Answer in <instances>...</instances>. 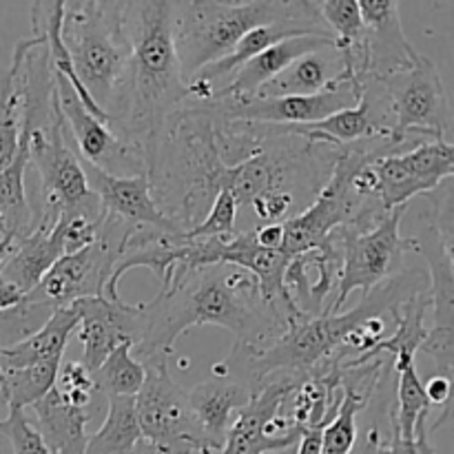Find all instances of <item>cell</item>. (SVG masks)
<instances>
[{"instance_id":"1","label":"cell","mask_w":454,"mask_h":454,"mask_svg":"<svg viewBox=\"0 0 454 454\" xmlns=\"http://www.w3.org/2000/svg\"><path fill=\"white\" fill-rule=\"evenodd\" d=\"M293 319L266 304L251 273L233 264L173 270L158 297L142 304V335L136 359L171 362L176 341L193 326H222L233 333V350L257 355L279 340Z\"/></svg>"},{"instance_id":"2","label":"cell","mask_w":454,"mask_h":454,"mask_svg":"<svg viewBox=\"0 0 454 454\" xmlns=\"http://www.w3.org/2000/svg\"><path fill=\"white\" fill-rule=\"evenodd\" d=\"M129 60L106 106L120 140L149 151L173 111L189 100L171 31V3H127Z\"/></svg>"},{"instance_id":"3","label":"cell","mask_w":454,"mask_h":454,"mask_svg":"<svg viewBox=\"0 0 454 454\" xmlns=\"http://www.w3.org/2000/svg\"><path fill=\"white\" fill-rule=\"evenodd\" d=\"M146 160L151 198L180 233H189L207 217L224 173L211 111L184 102L168 115Z\"/></svg>"},{"instance_id":"4","label":"cell","mask_w":454,"mask_h":454,"mask_svg":"<svg viewBox=\"0 0 454 454\" xmlns=\"http://www.w3.org/2000/svg\"><path fill=\"white\" fill-rule=\"evenodd\" d=\"M424 288H428V275L419 270H406L386 278L368 295H364L362 304L348 313L317 315V317L301 315L293 319L286 333L262 353L247 355L242 350H231L229 359L224 362L226 371L251 384L253 395L275 372L313 371L315 366L340 353L346 335L353 328L375 315H390L402 301Z\"/></svg>"},{"instance_id":"5","label":"cell","mask_w":454,"mask_h":454,"mask_svg":"<svg viewBox=\"0 0 454 454\" xmlns=\"http://www.w3.org/2000/svg\"><path fill=\"white\" fill-rule=\"evenodd\" d=\"M319 3L306 0H248L215 3L191 0L171 3V31L184 82L213 65L257 27L293 18H317Z\"/></svg>"},{"instance_id":"6","label":"cell","mask_w":454,"mask_h":454,"mask_svg":"<svg viewBox=\"0 0 454 454\" xmlns=\"http://www.w3.org/2000/svg\"><path fill=\"white\" fill-rule=\"evenodd\" d=\"M124 9L127 3L96 0L62 4L60 38L80 82L105 114L129 60Z\"/></svg>"},{"instance_id":"7","label":"cell","mask_w":454,"mask_h":454,"mask_svg":"<svg viewBox=\"0 0 454 454\" xmlns=\"http://www.w3.org/2000/svg\"><path fill=\"white\" fill-rule=\"evenodd\" d=\"M22 129L27 131L29 145V168L35 173L34 193H27L34 224L38 220L58 222L62 213L74 211L96 198L89 191L78 155L65 140V118L60 105L38 127L22 124Z\"/></svg>"},{"instance_id":"8","label":"cell","mask_w":454,"mask_h":454,"mask_svg":"<svg viewBox=\"0 0 454 454\" xmlns=\"http://www.w3.org/2000/svg\"><path fill=\"white\" fill-rule=\"evenodd\" d=\"M129 229L131 224L122 222L120 217L106 211L102 213L96 242L82 251L62 255L44 273L38 286L27 293L16 313L22 317L27 310L38 309V306H51L56 310L84 300V297H105L111 270H114Z\"/></svg>"},{"instance_id":"9","label":"cell","mask_w":454,"mask_h":454,"mask_svg":"<svg viewBox=\"0 0 454 454\" xmlns=\"http://www.w3.org/2000/svg\"><path fill=\"white\" fill-rule=\"evenodd\" d=\"M403 215L406 207H399L368 231H359L350 224L333 231L331 238L341 253V273L335 297L324 315H340L350 293L357 288L368 295L377 284L388 278L402 253H412L411 235H399Z\"/></svg>"},{"instance_id":"10","label":"cell","mask_w":454,"mask_h":454,"mask_svg":"<svg viewBox=\"0 0 454 454\" xmlns=\"http://www.w3.org/2000/svg\"><path fill=\"white\" fill-rule=\"evenodd\" d=\"M377 80L384 87L393 111L395 145L403 146L411 136L452 142L450 100L439 69L430 58L419 53L412 67Z\"/></svg>"},{"instance_id":"11","label":"cell","mask_w":454,"mask_h":454,"mask_svg":"<svg viewBox=\"0 0 454 454\" xmlns=\"http://www.w3.org/2000/svg\"><path fill=\"white\" fill-rule=\"evenodd\" d=\"M145 384L133 397L142 442L158 454H193L211 448L195 424L186 393L168 372V362L146 364Z\"/></svg>"},{"instance_id":"12","label":"cell","mask_w":454,"mask_h":454,"mask_svg":"<svg viewBox=\"0 0 454 454\" xmlns=\"http://www.w3.org/2000/svg\"><path fill=\"white\" fill-rule=\"evenodd\" d=\"M53 84L65 118V140L78 158L115 177H137L149 173L145 149L120 140L105 122L93 118L62 75L53 74Z\"/></svg>"},{"instance_id":"13","label":"cell","mask_w":454,"mask_h":454,"mask_svg":"<svg viewBox=\"0 0 454 454\" xmlns=\"http://www.w3.org/2000/svg\"><path fill=\"white\" fill-rule=\"evenodd\" d=\"M364 80V78H362ZM362 80L344 74L340 80L313 96L291 98H242V100L200 102L222 120L257 124H315L344 109H353L359 100Z\"/></svg>"},{"instance_id":"14","label":"cell","mask_w":454,"mask_h":454,"mask_svg":"<svg viewBox=\"0 0 454 454\" xmlns=\"http://www.w3.org/2000/svg\"><path fill=\"white\" fill-rule=\"evenodd\" d=\"M375 198L386 213L408 207L417 195L433 193L454 176V146L448 140L417 142L403 153L381 155L371 162Z\"/></svg>"},{"instance_id":"15","label":"cell","mask_w":454,"mask_h":454,"mask_svg":"<svg viewBox=\"0 0 454 454\" xmlns=\"http://www.w3.org/2000/svg\"><path fill=\"white\" fill-rule=\"evenodd\" d=\"M78 315V341L82 344V364L89 372L124 341L133 346L142 335V304L111 301L106 297H84L71 304Z\"/></svg>"},{"instance_id":"16","label":"cell","mask_w":454,"mask_h":454,"mask_svg":"<svg viewBox=\"0 0 454 454\" xmlns=\"http://www.w3.org/2000/svg\"><path fill=\"white\" fill-rule=\"evenodd\" d=\"M304 372H275L270 375L251 402L235 415L224 437L220 454H269L297 446L300 439H273L266 434V426L279 412L284 397L300 381Z\"/></svg>"},{"instance_id":"17","label":"cell","mask_w":454,"mask_h":454,"mask_svg":"<svg viewBox=\"0 0 454 454\" xmlns=\"http://www.w3.org/2000/svg\"><path fill=\"white\" fill-rule=\"evenodd\" d=\"M80 160L89 191L100 200L102 208L111 215L120 217L131 226H149V229L164 231V233H180L151 198V184L146 176L137 177H115L100 171L93 164Z\"/></svg>"},{"instance_id":"18","label":"cell","mask_w":454,"mask_h":454,"mask_svg":"<svg viewBox=\"0 0 454 454\" xmlns=\"http://www.w3.org/2000/svg\"><path fill=\"white\" fill-rule=\"evenodd\" d=\"M364 34L368 44V75L384 78L415 65L419 51L403 34L399 3L395 0H359Z\"/></svg>"},{"instance_id":"19","label":"cell","mask_w":454,"mask_h":454,"mask_svg":"<svg viewBox=\"0 0 454 454\" xmlns=\"http://www.w3.org/2000/svg\"><path fill=\"white\" fill-rule=\"evenodd\" d=\"M251 384L231 375L229 371L224 375H213L211 380L202 381L191 393H186L195 424L200 426L208 446L215 450L224 446L229 426L233 424L235 415L251 402Z\"/></svg>"},{"instance_id":"20","label":"cell","mask_w":454,"mask_h":454,"mask_svg":"<svg viewBox=\"0 0 454 454\" xmlns=\"http://www.w3.org/2000/svg\"><path fill=\"white\" fill-rule=\"evenodd\" d=\"M65 255V220H38L27 238L13 244L4 260L0 275L3 282L13 284L22 293H31L38 286L49 269Z\"/></svg>"},{"instance_id":"21","label":"cell","mask_w":454,"mask_h":454,"mask_svg":"<svg viewBox=\"0 0 454 454\" xmlns=\"http://www.w3.org/2000/svg\"><path fill=\"white\" fill-rule=\"evenodd\" d=\"M335 44L333 38H324V35H297V38L282 40V43L273 44V47L264 49L244 62L231 78L224 80L220 89L211 96V100H242V98H253L262 84L273 80L275 75L282 74L288 65L297 60V58L306 56L310 51H317L322 47H331Z\"/></svg>"},{"instance_id":"22","label":"cell","mask_w":454,"mask_h":454,"mask_svg":"<svg viewBox=\"0 0 454 454\" xmlns=\"http://www.w3.org/2000/svg\"><path fill=\"white\" fill-rule=\"evenodd\" d=\"M346 74V62L335 44L310 51L297 58L293 65L273 80L262 84L253 98H291V96H313L331 87L335 80Z\"/></svg>"},{"instance_id":"23","label":"cell","mask_w":454,"mask_h":454,"mask_svg":"<svg viewBox=\"0 0 454 454\" xmlns=\"http://www.w3.org/2000/svg\"><path fill=\"white\" fill-rule=\"evenodd\" d=\"M75 326H78V315L71 306L51 310L47 322L29 337L12 346H0V371L27 368L40 362H62V355Z\"/></svg>"},{"instance_id":"24","label":"cell","mask_w":454,"mask_h":454,"mask_svg":"<svg viewBox=\"0 0 454 454\" xmlns=\"http://www.w3.org/2000/svg\"><path fill=\"white\" fill-rule=\"evenodd\" d=\"M35 428L53 454H84L87 448V424L91 419L89 408L69 406L56 388L35 402Z\"/></svg>"},{"instance_id":"25","label":"cell","mask_w":454,"mask_h":454,"mask_svg":"<svg viewBox=\"0 0 454 454\" xmlns=\"http://www.w3.org/2000/svg\"><path fill=\"white\" fill-rule=\"evenodd\" d=\"M399 384H397V406H390L388 419L390 426L406 442H415L421 450L434 452L428 442V421L430 402L424 393V380L417 372L415 362L395 364Z\"/></svg>"},{"instance_id":"26","label":"cell","mask_w":454,"mask_h":454,"mask_svg":"<svg viewBox=\"0 0 454 454\" xmlns=\"http://www.w3.org/2000/svg\"><path fill=\"white\" fill-rule=\"evenodd\" d=\"M27 167H29V145L27 131H20L16 158L4 171H0V235L18 239L27 238L34 229V213L27 198Z\"/></svg>"},{"instance_id":"27","label":"cell","mask_w":454,"mask_h":454,"mask_svg":"<svg viewBox=\"0 0 454 454\" xmlns=\"http://www.w3.org/2000/svg\"><path fill=\"white\" fill-rule=\"evenodd\" d=\"M22 49L16 44L12 65L0 67V171L12 164L22 131Z\"/></svg>"},{"instance_id":"28","label":"cell","mask_w":454,"mask_h":454,"mask_svg":"<svg viewBox=\"0 0 454 454\" xmlns=\"http://www.w3.org/2000/svg\"><path fill=\"white\" fill-rule=\"evenodd\" d=\"M105 424L87 437L84 454H136L142 443L136 419V403L131 397H109Z\"/></svg>"},{"instance_id":"29","label":"cell","mask_w":454,"mask_h":454,"mask_svg":"<svg viewBox=\"0 0 454 454\" xmlns=\"http://www.w3.org/2000/svg\"><path fill=\"white\" fill-rule=\"evenodd\" d=\"M62 362H40L27 368H3V384H0V397L4 406L25 411L35 402L47 397L56 386L58 368Z\"/></svg>"},{"instance_id":"30","label":"cell","mask_w":454,"mask_h":454,"mask_svg":"<svg viewBox=\"0 0 454 454\" xmlns=\"http://www.w3.org/2000/svg\"><path fill=\"white\" fill-rule=\"evenodd\" d=\"M145 366L133 357V344L124 341L91 372L93 388L109 397H136L145 384Z\"/></svg>"},{"instance_id":"31","label":"cell","mask_w":454,"mask_h":454,"mask_svg":"<svg viewBox=\"0 0 454 454\" xmlns=\"http://www.w3.org/2000/svg\"><path fill=\"white\" fill-rule=\"evenodd\" d=\"M235 220H238V204L226 191H220L213 200L207 217L195 229L184 233L186 239H211V238H233Z\"/></svg>"},{"instance_id":"32","label":"cell","mask_w":454,"mask_h":454,"mask_svg":"<svg viewBox=\"0 0 454 454\" xmlns=\"http://www.w3.org/2000/svg\"><path fill=\"white\" fill-rule=\"evenodd\" d=\"M0 437L12 443L13 454H53L40 437L38 428L29 421L25 411L9 408L7 417L0 419Z\"/></svg>"},{"instance_id":"33","label":"cell","mask_w":454,"mask_h":454,"mask_svg":"<svg viewBox=\"0 0 454 454\" xmlns=\"http://www.w3.org/2000/svg\"><path fill=\"white\" fill-rule=\"evenodd\" d=\"M53 388H56V393L60 395L69 406L75 408H89L91 397L96 395L91 372H89L80 362L60 364L56 375V386H53Z\"/></svg>"},{"instance_id":"34","label":"cell","mask_w":454,"mask_h":454,"mask_svg":"<svg viewBox=\"0 0 454 454\" xmlns=\"http://www.w3.org/2000/svg\"><path fill=\"white\" fill-rule=\"evenodd\" d=\"M297 195L291 191H270L253 200L251 207L255 211L260 224H284L295 208Z\"/></svg>"},{"instance_id":"35","label":"cell","mask_w":454,"mask_h":454,"mask_svg":"<svg viewBox=\"0 0 454 454\" xmlns=\"http://www.w3.org/2000/svg\"><path fill=\"white\" fill-rule=\"evenodd\" d=\"M424 393L430 406H442L443 421L450 419L452 412V377L443 372H434L428 381H424Z\"/></svg>"},{"instance_id":"36","label":"cell","mask_w":454,"mask_h":454,"mask_svg":"<svg viewBox=\"0 0 454 454\" xmlns=\"http://www.w3.org/2000/svg\"><path fill=\"white\" fill-rule=\"evenodd\" d=\"M255 239L262 248H269V251H282V242H284L282 224H260L255 229Z\"/></svg>"},{"instance_id":"37","label":"cell","mask_w":454,"mask_h":454,"mask_svg":"<svg viewBox=\"0 0 454 454\" xmlns=\"http://www.w3.org/2000/svg\"><path fill=\"white\" fill-rule=\"evenodd\" d=\"M322 430L324 428L301 430L295 454H319V450H322Z\"/></svg>"},{"instance_id":"38","label":"cell","mask_w":454,"mask_h":454,"mask_svg":"<svg viewBox=\"0 0 454 454\" xmlns=\"http://www.w3.org/2000/svg\"><path fill=\"white\" fill-rule=\"evenodd\" d=\"M381 442H384V437H381L380 430L371 428L366 434L357 437V442H355V446H353V450H350V454H375Z\"/></svg>"},{"instance_id":"39","label":"cell","mask_w":454,"mask_h":454,"mask_svg":"<svg viewBox=\"0 0 454 454\" xmlns=\"http://www.w3.org/2000/svg\"><path fill=\"white\" fill-rule=\"evenodd\" d=\"M22 300H25V293L13 286V284L4 282L0 286V313H4V310H16L22 304Z\"/></svg>"},{"instance_id":"40","label":"cell","mask_w":454,"mask_h":454,"mask_svg":"<svg viewBox=\"0 0 454 454\" xmlns=\"http://www.w3.org/2000/svg\"><path fill=\"white\" fill-rule=\"evenodd\" d=\"M388 454H434L426 452L417 446L415 442H406V439L399 437L397 430H390V442H388Z\"/></svg>"},{"instance_id":"41","label":"cell","mask_w":454,"mask_h":454,"mask_svg":"<svg viewBox=\"0 0 454 454\" xmlns=\"http://www.w3.org/2000/svg\"><path fill=\"white\" fill-rule=\"evenodd\" d=\"M13 244H16V239L13 238H0V269H3L4 260H7V255L12 253ZM3 275H0V286H3Z\"/></svg>"},{"instance_id":"42","label":"cell","mask_w":454,"mask_h":454,"mask_svg":"<svg viewBox=\"0 0 454 454\" xmlns=\"http://www.w3.org/2000/svg\"><path fill=\"white\" fill-rule=\"evenodd\" d=\"M136 454H158V452H155L153 446H149V443H146V442H142Z\"/></svg>"},{"instance_id":"43","label":"cell","mask_w":454,"mask_h":454,"mask_svg":"<svg viewBox=\"0 0 454 454\" xmlns=\"http://www.w3.org/2000/svg\"><path fill=\"white\" fill-rule=\"evenodd\" d=\"M295 450H297V446H293V448H284V450H278V452H269V454H295Z\"/></svg>"},{"instance_id":"44","label":"cell","mask_w":454,"mask_h":454,"mask_svg":"<svg viewBox=\"0 0 454 454\" xmlns=\"http://www.w3.org/2000/svg\"><path fill=\"white\" fill-rule=\"evenodd\" d=\"M193 454H220V450H215V448H202V450H198Z\"/></svg>"},{"instance_id":"45","label":"cell","mask_w":454,"mask_h":454,"mask_svg":"<svg viewBox=\"0 0 454 454\" xmlns=\"http://www.w3.org/2000/svg\"><path fill=\"white\" fill-rule=\"evenodd\" d=\"M0 384H3V372H0Z\"/></svg>"}]
</instances>
